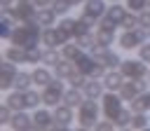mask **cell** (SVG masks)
Here are the masks:
<instances>
[{"label":"cell","instance_id":"obj_7","mask_svg":"<svg viewBox=\"0 0 150 131\" xmlns=\"http://www.w3.org/2000/svg\"><path fill=\"white\" fill-rule=\"evenodd\" d=\"M127 12H129L127 7H122L120 2H112V5L105 9V14L98 19V23H101V26H108V28H117V26H122Z\"/></svg>","mask_w":150,"mask_h":131},{"label":"cell","instance_id":"obj_50","mask_svg":"<svg viewBox=\"0 0 150 131\" xmlns=\"http://www.w3.org/2000/svg\"><path fill=\"white\" fill-rule=\"evenodd\" d=\"M148 33H150V30H148Z\"/></svg>","mask_w":150,"mask_h":131},{"label":"cell","instance_id":"obj_48","mask_svg":"<svg viewBox=\"0 0 150 131\" xmlns=\"http://www.w3.org/2000/svg\"><path fill=\"white\" fill-rule=\"evenodd\" d=\"M148 9H150V0H148Z\"/></svg>","mask_w":150,"mask_h":131},{"label":"cell","instance_id":"obj_13","mask_svg":"<svg viewBox=\"0 0 150 131\" xmlns=\"http://www.w3.org/2000/svg\"><path fill=\"white\" fill-rule=\"evenodd\" d=\"M124 80H127V77L122 75V70H120V68H115V70L110 68V70L103 75V84H105V91H120V87L124 84Z\"/></svg>","mask_w":150,"mask_h":131},{"label":"cell","instance_id":"obj_32","mask_svg":"<svg viewBox=\"0 0 150 131\" xmlns=\"http://www.w3.org/2000/svg\"><path fill=\"white\" fill-rule=\"evenodd\" d=\"M75 26H77V19H70V16H66V19L59 21V28H61L68 37H75Z\"/></svg>","mask_w":150,"mask_h":131},{"label":"cell","instance_id":"obj_9","mask_svg":"<svg viewBox=\"0 0 150 131\" xmlns=\"http://www.w3.org/2000/svg\"><path fill=\"white\" fill-rule=\"evenodd\" d=\"M12 14L19 23H38V7L35 2H19L16 7H12Z\"/></svg>","mask_w":150,"mask_h":131},{"label":"cell","instance_id":"obj_26","mask_svg":"<svg viewBox=\"0 0 150 131\" xmlns=\"http://www.w3.org/2000/svg\"><path fill=\"white\" fill-rule=\"evenodd\" d=\"M82 51H84V49H82L77 42H66V44L61 47V56H63V58H70V61H75Z\"/></svg>","mask_w":150,"mask_h":131},{"label":"cell","instance_id":"obj_38","mask_svg":"<svg viewBox=\"0 0 150 131\" xmlns=\"http://www.w3.org/2000/svg\"><path fill=\"white\" fill-rule=\"evenodd\" d=\"M148 7V0H127V9L131 12H143Z\"/></svg>","mask_w":150,"mask_h":131},{"label":"cell","instance_id":"obj_40","mask_svg":"<svg viewBox=\"0 0 150 131\" xmlns=\"http://www.w3.org/2000/svg\"><path fill=\"white\" fill-rule=\"evenodd\" d=\"M138 26H141V28H145V30H150V9L138 12Z\"/></svg>","mask_w":150,"mask_h":131},{"label":"cell","instance_id":"obj_4","mask_svg":"<svg viewBox=\"0 0 150 131\" xmlns=\"http://www.w3.org/2000/svg\"><path fill=\"white\" fill-rule=\"evenodd\" d=\"M63 94H66V87H63L61 77H54L47 87H42V105L56 108L59 103H63Z\"/></svg>","mask_w":150,"mask_h":131},{"label":"cell","instance_id":"obj_10","mask_svg":"<svg viewBox=\"0 0 150 131\" xmlns=\"http://www.w3.org/2000/svg\"><path fill=\"white\" fill-rule=\"evenodd\" d=\"M148 84H150V82H145V80H124V84L120 87V96L129 103V101H134L136 96H141V94L148 89Z\"/></svg>","mask_w":150,"mask_h":131},{"label":"cell","instance_id":"obj_25","mask_svg":"<svg viewBox=\"0 0 150 131\" xmlns=\"http://www.w3.org/2000/svg\"><path fill=\"white\" fill-rule=\"evenodd\" d=\"M5 58L7 61H12V63H26V49L23 47H19V44H12V47H7L5 49Z\"/></svg>","mask_w":150,"mask_h":131},{"label":"cell","instance_id":"obj_1","mask_svg":"<svg viewBox=\"0 0 150 131\" xmlns=\"http://www.w3.org/2000/svg\"><path fill=\"white\" fill-rule=\"evenodd\" d=\"M12 44H19L23 49H33V47H40L42 42V26L38 23H21L12 30V37H9Z\"/></svg>","mask_w":150,"mask_h":131},{"label":"cell","instance_id":"obj_12","mask_svg":"<svg viewBox=\"0 0 150 131\" xmlns=\"http://www.w3.org/2000/svg\"><path fill=\"white\" fill-rule=\"evenodd\" d=\"M16 63H12V61H2V66H0V89L2 91H7V89H14V80H16Z\"/></svg>","mask_w":150,"mask_h":131},{"label":"cell","instance_id":"obj_19","mask_svg":"<svg viewBox=\"0 0 150 131\" xmlns=\"http://www.w3.org/2000/svg\"><path fill=\"white\" fill-rule=\"evenodd\" d=\"M84 91L82 89H75V87H70V89H66V94H63V103L66 105H70V108H80L82 103H84Z\"/></svg>","mask_w":150,"mask_h":131},{"label":"cell","instance_id":"obj_22","mask_svg":"<svg viewBox=\"0 0 150 131\" xmlns=\"http://www.w3.org/2000/svg\"><path fill=\"white\" fill-rule=\"evenodd\" d=\"M75 70H77V68H75V61H70V58H61V61L54 66V75L61 77V80H68Z\"/></svg>","mask_w":150,"mask_h":131},{"label":"cell","instance_id":"obj_17","mask_svg":"<svg viewBox=\"0 0 150 131\" xmlns=\"http://www.w3.org/2000/svg\"><path fill=\"white\" fill-rule=\"evenodd\" d=\"M30 75H33V84H38V87H47V84L56 77V75L49 70V66L45 68V66H40V63H38V68H35Z\"/></svg>","mask_w":150,"mask_h":131},{"label":"cell","instance_id":"obj_2","mask_svg":"<svg viewBox=\"0 0 150 131\" xmlns=\"http://www.w3.org/2000/svg\"><path fill=\"white\" fill-rule=\"evenodd\" d=\"M101 105L96 103V98H84V103L77 108V122L82 129H96L98 115H101Z\"/></svg>","mask_w":150,"mask_h":131},{"label":"cell","instance_id":"obj_41","mask_svg":"<svg viewBox=\"0 0 150 131\" xmlns=\"http://www.w3.org/2000/svg\"><path fill=\"white\" fill-rule=\"evenodd\" d=\"M138 58H143L145 63H150V42H143L138 47Z\"/></svg>","mask_w":150,"mask_h":131},{"label":"cell","instance_id":"obj_39","mask_svg":"<svg viewBox=\"0 0 150 131\" xmlns=\"http://www.w3.org/2000/svg\"><path fill=\"white\" fill-rule=\"evenodd\" d=\"M12 115H14V110L5 103V105L0 108V122H2V124H9V122H12Z\"/></svg>","mask_w":150,"mask_h":131},{"label":"cell","instance_id":"obj_28","mask_svg":"<svg viewBox=\"0 0 150 131\" xmlns=\"http://www.w3.org/2000/svg\"><path fill=\"white\" fill-rule=\"evenodd\" d=\"M30 84H33V75H30V73L19 70V73H16V80H14V89L26 91V89H30Z\"/></svg>","mask_w":150,"mask_h":131},{"label":"cell","instance_id":"obj_45","mask_svg":"<svg viewBox=\"0 0 150 131\" xmlns=\"http://www.w3.org/2000/svg\"><path fill=\"white\" fill-rule=\"evenodd\" d=\"M12 2H14V0H2V5H7V7H12Z\"/></svg>","mask_w":150,"mask_h":131},{"label":"cell","instance_id":"obj_33","mask_svg":"<svg viewBox=\"0 0 150 131\" xmlns=\"http://www.w3.org/2000/svg\"><path fill=\"white\" fill-rule=\"evenodd\" d=\"M131 129H150V119H148V112H134V119H131Z\"/></svg>","mask_w":150,"mask_h":131},{"label":"cell","instance_id":"obj_34","mask_svg":"<svg viewBox=\"0 0 150 131\" xmlns=\"http://www.w3.org/2000/svg\"><path fill=\"white\" fill-rule=\"evenodd\" d=\"M87 80H89L87 75H82L80 70H75V73L68 77V84H70V87H75V89H82V87L87 84Z\"/></svg>","mask_w":150,"mask_h":131},{"label":"cell","instance_id":"obj_36","mask_svg":"<svg viewBox=\"0 0 150 131\" xmlns=\"http://www.w3.org/2000/svg\"><path fill=\"white\" fill-rule=\"evenodd\" d=\"M42 54L40 47H33V49H26V63H42Z\"/></svg>","mask_w":150,"mask_h":131},{"label":"cell","instance_id":"obj_44","mask_svg":"<svg viewBox=\"0 0 150 131\" xmlns=\"http://www.w3.org/2000/svg\"><path fill=\"white\" fill-rule=\"evenodd\" d=\"M70 5H80V2H87V0H68Z\"/></svg>","mask_w":150,"mask_h":131},{"label":"cell","instance_id":"obj_20","mask_svg":"<svg viewBox=\"0 0 150 131\" xmlns=\"http://www.w3.org/2000/svg\"><path fill=\"white\" fill-rule=\"evenodd\" d=\"M105 9H108V7L103 5V0H87V2H84V12H82V14H87V16H91V19H96V21H98V19L105 14Z\"/></svg>","mask_w":150,"mask_h":131},{"label":"cell","instance_id":"obj_37","mask_svg":"<svg viewBox=\"0 0 150 131\" xmlns=\"http://www.w3.org/2000/svg\"><path fill=\"white\" fill-rule=\"evenodd\" d=\"M70 7H73V5H70L68 0H52V9H54L56 14H61V16H66Z\"/></svg>","mask_w":150,"mask_h":131},{"label":"cell","instance_id":"obj_18","mask_svg":"<svg viewBox=\"0 0 150 131\" xmlns=\"http://www.w3.org/2000/svg\"><path fill=\"white\" fill-rule=\"evenodd\" d=\"M96 42L101 44V47H110L112 42H115V28H108V26H96Z\"/></svg>","mask_w":150,"mask_h":131},{"label":"cell","instance_id":"obj_29","mask_svg":"<svg viewBox=\"0 0 150 131\" xmlns=\"http://www.w3.org/2000/svg\"><path fill=\"white\" fill-rule=\"evenodd\" d=\"M75 42H77L82 49H87V51H91V49L98 44V42H96V35H94L91 30H89V33H84V35H77V37H75Z\"/></svg>","mask_w":150,"mask_h":131},{"label":"cell","instance_id":"obj_47","mask_svg":"<svg viewBox=\"0 0 150 131\" xmlns=\"http://www.w3.org/2000/svg\"><path fill=\"white\" fill-rule=\"evenodd\" d=\"M148 82H150V73H148Z\"/></svg>","mask_w":150,"mask_h":131},{"label":"cell","instance_id":"obj_49","mask_svg":"<svg viewBox=\"0 0 150 131\" xmlns=\"http://www.w3.org/2000/svg\"><path fill=\"white\" fill-rule=\"evenodd\" d=\"M110 2H117V0H110Z\"/></svg>","mask_w":150,"mask_h":131},{"label":"cell","instance_id":"obj_14","mask_svg":"<svg viewBox=\"0 0 150 131\" xmlns=\"http://www.w3.org/2000/svg\"><path fill=\"white\" fill-rule=\"evenodd\" d=\"M82 91H84V96H87V98H96V101H101V96L105 94V84H103V80L89 77V80H87V84L82 87Z\"/></svg>","mask_w":150,"mask_h":131},{"label":"cell","instance_id":"obj_3","mask_svg":"<svg viewBox=\"0 0 150 131\" xmlns=\"http://www.w3.org/2000/svg\"><path fill=\"white\" fill-rule=\"evenodd\" d=\"M145 40H150V33L145 30V28H141V26H136V28H129V30H124L120 37H117V42H120V47L122 49H138Z\"/></svg>","mask_w":150,"mask_h":131},{"label":"cell","instance_id":"obj_6","mask_svg":"<svg viewBox=\"0 0 150 131\" xmlns=\"http://www.w3.org/2000/svg\"><path fill=\"white\" fill-rule=\"evenodd\" d=\"M120 70H122V75L127 80H145L148 73H150L148 70V63L143 58H127V61H122Z\"/></svg>","mask_w":150,"mask_h":131},{"label":"cell","instance_id":"obj_16","mask_svg":"<svg viewBox=\"0 0 150 131\" xmlns=\"http://www.w3.org/2000/svg\"><path fill=\"white\" fill-rule=\"evenodd\" d=\"M9 129H14V131H26V129H35V124H33V117L30 115H26L23 110H16L14 115H12V122L7 124Z\"/></svg>","mask_w":150,"mask_h":131},{"label":"cell","instance_id":"obj_11","mask_svg":"<svg viewBox=\"0 0 150 131\" xmlns=\"http://www.w3.org/2000/svg\"><path fill=\"white\" fill-rule=\"evenodd\" d=\"M73 110H75V108H70V105H66V103H59V105L54 108V126H52V129L66 131V129L73 124Z\"/></svg>","mask_w":150,"mask_h":131},{"label":"cell","instance_id":"obj_8","mask_svg":"<svg viewBox=\"0 0 150 131\" xmlns=\"http://www.w3.org/2000/svg\"><path fill=\"white\" fill-rule=\"evenodd\" d=\"M66 42H70V37L61 30V28H42V44L52 47V49H61Z\"/></svg>","mask_w":150,"mask_h":131},{"label":"cell","instance_id":"obj_35","mask_svg":"<svg viewBox=\"0 0 150 131\" xmlns=\"http://www.w3.org/2000/svg\"><path fill=\"white\" fill-rule=\"evenodd\" d=\"M136 26H138V12H131V9H129V12L124 14L122 28H124V30H129V28H136Z\"/></svg>","mask_w":150,"mask_h":131},{"label":"cell","instance_id":"obj_43","mask_svg":"<svg viewBox=\"0 0 150 131\" xmlns=\"http://www.w3.org/2000/svg\"><path fill=\"white\" fill-rule=\"evenodd\" d=\"M35 2V7H47V5H52V0H33Z\"/></svg>","mask_w":150,"mask_h":131},{"label":"cell","instance_id":"obj_5","mask_svg":"<svg viewBox=\"0 0 150 131\" xmlns=\"http://www.w3.org/2000/svg\"><path fill=\"white\" fill-rule=\"evenodd\" d=\"M124 98L120 96V91H105L103 96H101V110H103V115H105V119H117V115L124 110Z\"/></svg>","mask_w":150,"mask_h":131},{"label":"cell","instance_id":"obj_15","mask_svg":"<svg viewBox=\"0 0 150 131\" xmlns=\"http://www.w3.org/2000/svg\"><path fill=\"white\" fill-rule=\"evenodd\" d=\"M33 124H35V129H52V126H54V112H49L47 105H45L42 110L35 108V112H33Z\"/></svg>","mask_w":150,"mask_h":131},{"label":"cell","instance_id":"obj_21","mask_svg":"<svg viewBox=\"0 0 150 131\" xmlns=\"http://www.w3.org/2000/svg\"><path fill=\"white\" fill-rule=\"evenodd\" d=\"M56 16H59V14H56L52 7H49V9H47V7H38V19H35V21H38V26H42V28H52L54 21H56Z\"/></svg>","mask_w":150,"mask_h":131},{"label":"cell","instance_id":"obj_31","mask_svg":"<svg viewBox=\"0 0 150 131\" xmlns=\"http://www.w3.org/2000/svg\"><path fill=\"white\" fill-rule=\"evenodd\" d=\"M61 58H63V56L59 54V49H52V47H47V49H45V54H42V63H45V66H49V68H54Z\"/></svg>","mask_w":150,"mask_h":131},{"label":"cell","instance_id":"obj_24","mask_svg":"<svg viewBox=\"0 0 150 131\" xmlns=\"http://www.w3.org/2000/svg\"><path fill=\"white\" fill-rule=\"evenodd\" d=\"M129 108L134 112H148L150 110V89H145L141 96H136L134 101H129Z\"/></svg>","mask_w":150,"mask_h":131},{"label":"cell","instance_id":"obj_42","mask_svg":"<svg viewBox=\"0 0 150 131\" xmlns=\"http://www.w3.org/2000/svg\"><path fill=\"white\" fill-rule=\"evenodd\" d=\"M117 129V124L112 119H105V122H96V131H112Z\"/></svg>","mask_w":150,"mask_h":131},{"label":"cell","instance_id":"obj_30","mask_svg":"<svg viewBox=\"0 0 150 131\" xmlns=\"http://www.w3.org/2000/svg\"><path fill=\"white\" fill-rule=\"evenodd\" d=\"M131 119H134V110H131V108H124V110L117 115L115 124H117V129H131Z\"/></svg>","mask_w":150,"mask_h":131},{"label":"cell","instance_id":"obj_46","mask_svg":"<svg viewBox=\"0 0 150 131\" xmlns=\"http://www.w3.org/2000/svg\"><path fill=\"white\" fill-rule=\"evenodd\" d=\"M19 2H33V0H19Z\"/></svg>","mask_w":150,"mask_h":131},{"label":"cell","instance_id":"obj_27","mask_svg":"<svg viewBox=\"0 0 150 131\" xmlns=\"http://www.w3.org/2000/svg\"><path fill=\"white\" fill-rule=\"evenodd\" d=\"M23 96H26V110H35V108H40V103H42V91L26 89Z\"/></svg>","mask_w":150,"mask_h":131},{"label":"cell","instance_id":"obj_23","mask_svg":"<svg viewBox=\"0 0 150 131\" xmlns=\"http://www.w3.org/2000/svg\"><path fill=\"white\" fill-rule=\"evenodd\" d=\"M5 103L16 112V110H26V96H23V91H19V89H14V91H9L7 96H5Z\"/></svg>","mask_w":150,"mask_h":131}]
</instances>
